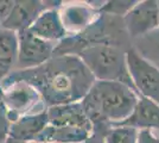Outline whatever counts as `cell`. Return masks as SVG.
Here are the masks:
<instances>
[{
  "label": "cell",
  "mask_w": 159,
  "mask_h": 143,
  "mask_svg": "<svg viewBox=\"0 0 159 143\" xmlns=\"http://www.w3.org/2000/svg\"><path fill=\"white\" fill-rule=\"evenodd\" d=\"M29 30L42 40L57 44L68 37L57 8H48L43 11Z\"/></svg>",
  "instance_id": "13"
},
{
  "label": "cell",
  "mask_w": 159,
  "mask_h": 143,
  "mask_svg": "<svg viewBox=\"0 0 159 143\" xmlns=\"http://www.w3.org/2000/svg\"><path fill=\"white\" fill-rule=\"evenodd\" d=\"M18 60L14 70L39 67L53 57L57 43L48 42L33 35L29 29L17 34Z\"/></svg>",
  "instance_id": "6"
},
{
  "label": "cell",
  "mask_w": 159,
  "mask_h": 143,
  "mask_svg": "<svg viewBox=\"0 0 159 143\" xmlns=\"http://www.w3.org/2000/svg\"><path fill=\"white\" fill-rule=\"evenodd\" d=\"M90 131L80 128L49 125L40 132L34 142L38 143H83L90 136Z\"/></svg>",
  "instance_id": "16"
},
{
  "label": "cell",
  "mask_w": 159,
  "mask_h": 143,
  "mask_svg": "<svg viewBox=\"0 0 159 143\" xmlns=\"http://www.w3.org/2000/svg\"><path fill=\"white\" fill-rule=\"evenodd\" d=\"M58 11L68 36L77 35L86 30L100 14L99 11L88 2H63Z\"/></svg>",
  "instance_id": "9"
},
{
  "label": "cell",
  "mask_w": 159,
  "mask_h": 143,
  "mask_svg": "<svg viewBox=\"0 0 159 143\" xmlns=\"http://www.w3.org/2000/svg\"><path fill=\"white\" fill-rule=\"evenodd\" d=\"M94 45H114L128 50L131 37L121 17L100 13L99 17L82 32L68 36L61 41L55 49L53 56L77 55L86 48Z\"/></svg>",
  "instance_id": "3"
},
{
  "label": "cell",
  "mask_w": 159,
  "mask_h": 143,
  "mask_svg": "<svg viewBox=\"0 0 159 143\" xmlns=\"http://www.w3.org/2000/svg\"><path fill=\"white\" fill-rule=\"evenodd\" d=\"M126 51V49L114 45H94L83 49L77 56L96 81L121 82L138 94L127 67Z\"/></svg>",
  "instance_id": "4"
},
{
  "label": "cell",
  "mask_w": 159,
  "mask_h": 143,
  "mask_svg": "<svg viewBox=\"0 0 159 143\" xmlns=\"http://www.w3.org/2000/svg\"><path fill=\"white\" fill-rule=\"evenodd\" d=\"M10 128H11V121L8 118V111L4 100L2 88L0 85V143H5L7 140Z\"/></svg>",
  "instance_id": "19"
},
{
  "label": "cell",
  "mask_w": 159,
  "mask_h": 143,
  "mask_svg": "<svg viewBox=\"0 0 159 143\" xmlns=\"http://www.w3.org/2000/svg\"><path fill=\"white\" fill-rule=\"evenodd\" d=\"M16 4V0H0V25L8 18Z\"/></svg>",
  "instance_id": "20"
},
{
  "label": "cell",
  "mask_w": 159,
  "mask_h": 143,
  "mask_svg": "<svg viewBox=\"0 0 159 143\" xmlns=\"http://www.w3.org/2000/svg\"><path fill=\"white\" fill-rule=\"evenodd\" d=\"M83 143H106V142H105V136L92 132L90 136L88 137Z\"/></svg>",
  "instance_id": "22"
},
{
  "label": "cell",
  "mask_w": 159,
  "mask_h": 143,
  "mask_svg": "<svg viewBox=\"0 0 159 143\" xmlns=\"http://www.w3.org/2000/svg\"><path fill=\"white\" fill-rule=\"evenodd\" d=\"M5 143H38V142H20V141H16L13 138L7 137V140L5 141Z\"/></svg>",
  "instance_id": "23"
},
{
  "label": "cell",
  "mask_w": 159,
  "mask_h": 143,
  "mask_svg": "<svg viewBox=\"0 0 159 143\" xmlns=\"http://www.w3.org/2000/svg\"><path fill=\"white\" fill-rule=\"evenodd\" d=\"M127 67L139 97H144L159 105V68L145 59L135 48L126 51Z\"/></svg>",
  "instance_id": "5"
},
{
  "label": "cell",
  "mask_w": 159,
  "mask_h": 143,
  "mask_svg": "<svg viewBox=\"0 0 159 143\" xmlns=\"http://www.w3.org/2000/svg\"><path fill=\"white\" fill-rule=\"evenodd\" d=\"M158 8H159V1H158Z\"/></svg>",
  "instance_id": "24"
},
{
  "label": "cell",
  "mask_w": 159,
  "mask_h": 143,
  "mask_svg": "<svg viewBox=\"0 0 159 143\" xmlns=\"http://www.w3.org/2000/svg\"><path fill=\"white\" fill-rule=\"evenodd\" d=\"M18 60V36L13 31L0 30V82L13 72Z\"/></svg>",
  "instance_id": "15"
},
{
  "label": "cell",
  "mask_w": 159,
  "mask_h": 143,
  "mask_svg": "<svg viewBox=\"0 0 159 143\" xmlns=\"http://www.w3.org/2000/svg\"><path fill=\"white\" fill-rule=\"evenodd\" d=\"M137 4L138 0H111L103 2V5L99 8V13L124 18Z\"/></svg>",
  "instance_id": "17"
},
{
  "label": "cell",
  "mask_w": 159,
  "mask_h": 143,
  "mask_svg": "<svg viewBox=\"0 0 159 143\" xmlns=\"http://www.w3.org/2000/svg\"><path fill=\"white\" fill-rule=\"evenodd\" d=\"M122 19L131 40L145 36L150 31L159 27L158 1H138V4Z\"/></svg>",
  "instance_id": "8"
},
{
  "label": "cell",
  "mask_w": 159,
  "mask_h": 143,
  "mask_svg": "<svg viewBox=\"0 0 159 143\" xmlns=\"http://www.w3.org/2000/svg\"><path fill=\"white\" fill-rule=\"evenodd\" d=\"M115 126H129L137 130H158L159 131V105L152 100L139 97L138 104L132 115L127 119L113 125Z\"/></svg>",
  "instance_id": "14"
},
{
  "label": "cell",
  "mask_w": 159,
  "mask_h": 143,
  "mask_svg": "<svg viewBox=\"0 0 159 143\" xmlns=\"http://www.w3.org/2000/svg\"><path fill=\"white\" fill-rule=\"evenodd\" d=\"M47 10L45 2L39 0H16L11 14L0 26L1 29L18 34L27 30L38 18L43 11Z\"/></svg>",
  "instance_id": "10"
},
{
  "label": "cell",
  "mask_w": 159,
  "mask_h": 143,
  "mask_svg": "<svg viewBox=\"0 0 159 143\" xmlns=\"http://www.w3.org/2000/svg\"><path fill=\"white\" fill-rule=\"evenodd\" d=\"M0 30H1V26H0Z\"/></svg>",
  "instance_id": "25"
},
{
  "label": "cell",
  "mask_w": 159,
  "mask_h": 143,
  "mask_svg": "<svg viewBox=\"0 0 159 143\" xmlns=\"http://www.w3.org/2000/svg\"><path fill=\"white\" fill-rule=\"evenodd\" d=\"M48 121L49 125L66 126V128H80L88 131H93V125L87 117L81 102L58 105L48 107Z\"/></svg>",
  "instance_id": "11"
},
{
  "label": "cell",
  "mask_w": 159,
  "mask_h": 143,
  "mask_svg": "<svg viewBox=\"0 0 159 143\" xmlns=\"http://www.w3.org/2000/svg\"><path fill=\"white\" fill-rule=\"evenodd\" d=\"M95 78L76 55L53 56L39 67L13 70L0 82L1 87L16 82L32 86L48 107L81 102L89 92Z\"/></svg>",
  "instance_id": "1"
},
{
  "label": "cell",
  "mask_w": 159,
  "mask_h": 143,
  "mask_svg": "<svg viewBox=\"0 0 159 143\" xmlns=\"http://www.w3.org/2000/svg\"><path fill=\"white\" fill-rule=\"evenodd\" d=\"M49 124L47 109L20 117L11 124L8 137L20 142H34Z\"/></svg>",
  "instance_id": "12"
},
{
  "label": "cell",
  "mask_w": 159,
  "mask_h": 143,
  "mask_svg": "<svg viewBox=\"0 0 159 143\" xmlns=\"http://www.w3.org/2000/svg\"><path fill=\"white\" fill-rule=\"evenodd\" d=\"M1 88L11 124L20 117L32 113L31 111L42 102L39 93L32 86L24 82L11 83Z\"/></svg>",
  "instance_id": "7"
},
{
  "label": "cell",
  "mask_w": 159,
  "mask_h": 143,
  "mask_svg": "<svg viewBox=\"0 0 159 143\" xmlns=\"http://www.w3.org/2000/svg\"><path fill=\"white\" fill-rule=\"evenodd\" d=\"M137 143H159V137L154 135L152 130H138Z\"/></svg>",
  "instance_id": "21"
},
{
  "label": "cell",
  "mask_w": 159,
  "mask_h": 143,
  "mask_svg": "<svg viewBox=\"0 0 159 143\" xmlns=\"http://www.w3.org/2000/svg\"><path fill=\"white\" fill-rule=\"evenodd\" d=\"M138 130L129 126L112 128L105 136L106 143H137Z\"/></svg>",
  "instance_id": "18"
},
{
  "label": "cell",
  "mask_w": 159,
  "mask_h": 143,
  "mask_svg": "<svg viewBox=\"0 0 159 143\" xmlns=\"http://www.w3.org/2000/svg\"><path fill=\"white\" fill-rule=\"evenodd\" d=\"M139 95L125 83L116 81H95L81 100L94 134L106 136L113 125L132 115Z\"/></svg>",
  "instance_id": "2"
}]
</instances>
